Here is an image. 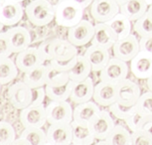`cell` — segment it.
<instances>
[{
	"label": "cell",
	"instance_id": "1",
	"mask_svg": "<svg viewBox=\"0 0 152 145\" xmlns=\"http://www.w3.org/2000/svg\"><path fill=\"white\" fill-rule=\"evenodd\" d=\"M73 84L68 73L59 72L50 67L49 79L45 86L46 95L50 101H68Z\"/></svg>",
	"mask_w": 152,
	"mask_h": 145
},
{
	"label": "cell",
	"instance_id": "2",
	"mask_svg": "<svg viewBox=\"0 0 152 145\" xmlns=\"http://www.w3.org/2000/svg\"><path fill=\"white\" fill-rule=\"evenodd\" d=\"M85 8L72 0H65L55 9V22L57 25L70 28L84 19Z\"/></svg>",
	"mask_w": 152,
	"mask_h": 145
},
{
	"label": "cell",
	"instance_id": "3",
	"mask_svg": "<svg viewBox=\"0 0 152 145\" xmlns=\"http://www.w3.org/2000/svg\"><path fill=\"white\" fill-rule=\"evenodd\" d=\"M25 14L28 21L38 27L47 26L55 20V9L44 0H32L25 7Z\"/></svg>",
	"mask_w": 152,
	"mask_h": 145
},
{
	"label": "cell",
	"instance_id": "4",
	"mask_svg": "<svg viewBox=\"0 0 152 145\" xmlns=\"http://www.w3.org/2000/svg\"><path fill=\"white\" fill-rule=\"evenodd\" d=\"M73 107L68 101H51L46 106V116L49 124L71 123L73 118Z\"/></svg>",
	"mask_w": 152,
	"mask_h": 145
},
{
	"label": "cell",
	"instance_id": "5",
	"mask_svg": "<svg viewBox=\"0 0 152 145\" xmlns=\"http://www.w3.org/2000/svg\"><path fill=\"white\" fill-rule=\"evenodd\" d=\"M7 98L10 104L16 109H23L32 103V89L23 81L12 84L8 89Z\"/></svg>",
	"mask_w": 152,
	"mask_h": 145
},
{
	"label": "cell",
	"instance_id": "6",
	"mask_svg": "<svg viewBox=\"0 0 152 145\" xmlns=\"http://www.w3.org/2000/svg\"><path fill=\"white\" fill-rule=\"evenodd\" d=\"M88 127H90L91 133H93L94 139L97 140H105L107 137L110 135L111 130L113 129L114 123L111 113L107 110L100 109L94 118L88 122Z\"/></svg>",
	"mask_w": 152,
	"mask_h": 145
},
{
	"label": "cell",
	"instance_id": "7",
	"mask_svg": "<svg viewBox=\"0 0 152 145\" xmlns=\"http://www.w3.org/2000/svg\"><path fill=\"white\" fill-rule=\"evenodd\" d=\"M128 72L129 69L126 62L113 56V58H110L108 61L107 66L99 72V78L100 81L118 84L127 78Z\"/></svg>",
	"mask_w": 152,
	"mask_h": 145
},
{
	"label": "cell",
	"instance_id": "8",
	"mask_svg": "<svg viewBox=\"0 0 152 145\" xmlns=\"http://www.w3.org/2000/svg\"><path fill=\"white\" fill-rule=\"evenodd\" d=\"M111 49L114 57L127 63L130 62L140 51L139 40L134 34L130 33L125 38L117 40Z\"/></svg>",
	"mask_w": 152,
	"mask_h": 145
},
{
	"label": "cell",
	"instance_id": "9",
	"mask_svg": "<svg viewBox=\"0 0 152 145\" xmlns=\"http://www.w3.org/2000/svg\"><path fill=\"white\" fill-rule=\"evenodd\" d=\"M90 7L94 20L102 23H107L120 12V5L115 0H94Z\"/></svg>",
	"mask_w": 152,
	"mask_h": 145
},
{
	"label": "cell",
	"instance_id": "10",
	"mask_svg": "<svg viewBox=\"0 0 152 145\" xmlns=\"http://www.w3.org/2000/svg\"><path fill=\"white\" fill-rule=\"evenodd\" d=\"M94 33V25L87 19H83L73 27L69 28L68 40L77 47L86 46L91 42Z\"/></svg>",
	"mask_w": 152,
	"mask_h": 145
},
{
	"label": "cell",
	"instance_id": "11",
	"mask_svg": "<svg viewBox=\"0 0 152 145\" xmlns=\"http://www.w3.org/2000/svg\"><path fill=\"white\" fill-rule=\"evenodd\" d=\"M23 127H44L47 122L46 106L44 104H30L21 109L19 114Z\"/></svg>",
	"mask_w": 152,
	"mask_h": 145
},
{
	"label": "cell",
	"instance_id": "12",
	"mask_svg": "<svg viewBox=\"0 0 152 145\" xmlns=\"http://www.w3.org/2000/svg\"><path fill=\"white\" fill-rule=\"evenodd\" d=\"M116 87L118 103L126 106H136L141 95V90L135 82L126 78L123 81L119 82L118 84H116Z\"/></svg>",
	"mask_w": 152,
	"mask_h": 145
},
{
	"label": "cell",
	"instance_id": "13",
	"mask_svg": "<svg viewBox=\"0 0 152 145\" xmlns=\"http://www.w3.org/2000/svg\"><path fill=\"white\" fill-rule=\"evenodd\" d=\"M6 36L13 54H18L30 47L32 36L29 29L24 26H11L6 30Z\"/></svg>",
	"mask_w": 152,
	"mask_h": 145
},
{
	"label": "cell",
	"instance_id": "14",
	"mask_svg": "<svg viewBox=\"0 0 152 145\" xmlns=\"http://www.w3.org/2000/svg\"><path fill=\"white\" fill-rule=\"evenodd\" d=\"M25 9L16 0H5L0 5V22L4 26H15L22 20Z\"/></svg>",
	"mask_w": 152,
	"mask_h": 145
},
{
	"label": "cell",
	"instance_id": "15",
	"mask_svg": "<svg viewBox=\"0 0 152 145\" xmlns=\"http://www.w3.org/2000/svg\"><path fill=\"white\" fill-rule=\"evenodd\" d=\"M15 63L18 70L24 74L34 69V68L40 66V65L46 63V61L43 58L39 48L28 47L27 49L17 54Z\"/></svg>",
	"mask_w": 152,
	"mask_h": 145
},
{
	"label": "cell",
	"instance_id": "16",
	"mask_svg": "<svg viewBox=\"0 0 152 145\" xmlns=\"http://www.w3.org/2000/svg\"><path fill=\"white\" fill-rule=\"evenodd\" d=\"M47 144L70 145L72 144V125L71 123L50 124L46 129Z\"/></svg>",
	"mask_w": 152,
	"mask_h": 145
},
{
	"label": "cell",
	"instance_id": "17",
	"mask_svg": "<svg viewBox=\"0 0 152 145\" xmlns=\"http://www.w3.org/2000/svg\"><path fill=\"white\" fill-rule=\"evenodd\" d=\"M94 101L99 106H110L117 101V87L116 84L100 81L94 86Z\"/></svg>",
	"mask_w": 152,
	"mask_h": 145
},
{
	"label": "cell",
	"instance_id": "18",
	"mask_svg": "<svg viewBox=\"0 0 152 145\" xmlns=\"http://www.w3.org/2000/svg\"><path fill=\"white\" fill-rule=\"evenodd\" d=\"M50 55L51 60L68 61L78 55V47L72 44L68 39L56 38L50 40Z\"/></svg>",
	"mask_w": 152,
	"mask_h": 145
},
{
	"label": "cell",
	"instance_id": "19",
	"mask_svg": "<svg viewBox=\"0 0 152 145\" xmlns=\"http://www.w3.org/2000/svg\"><path fill=\"white\" fill-rule=\"evenodd\" d=\"M130 71L139 79L150 78L152 76V54L140 50L130 61Z\"/></svg>",
	"mask_w": 152,
	"mask_h": 145
},
{
	"label": "cell",
	"instance_id": "20",
	"mask_svg": "<svg viewBox=\"0 0 152 145\" xmlns=\"http://www.w3.org/2000/svg\"><path fill=\"white\" fill-rule=\"evenodd\" d=\"M94 85L91 78H87L80 82H74L70 99L74 103L79 104L91 101L94 95Z\"/></svg>",
	"mask_w": 152,
	"mask_h": 145
},
{
	"label": "cell",
	"instance_id": "21",
	"mask_svg": "<svg viewBox=\"0 0 152 145\" xmlns=\"http://www.w3.org/2000/svg\"><path fill=\"white\" fill-rule=\"evenodd\" d=\"M85 57L91 65V71L94 73L100 72L107 66L111 58L110 50L102 47L94 46V45H91L86 50Z\"/></svg>",
	"mask_w": 152,
	"mask_h": 145
},
{
	"label": "cell",
	"instance_id": "22",
	"mask_svg": "<svg viewBox=\"0 0 152 145\" xmlns=\"http://www.w3.org/2000/svg\"><path fill=\"white\" fill-rule=\"evenodd\" d=\"M49 74H50V67L46 62V63L24 73L22 81L26 82L31 89L45 87L49 79Z\"/></svg>",
	"mask_w": 152,
	"mask_h": 145
},
{
	"label": "cell",
	"instance_id": "23",
	"mask_svg": "<svg viewBox=\"0 0 152 145\" xmlns=\"http://www.w3.org/2000/svg\"><path fill=\"white\" fill-rule=\"evenodd\" d=\"M117 41L114 34L107 23L97 22V24L94 25V33L91 45L105 48V49H111L114 43Z\"/></svg>",
	"mask_w": 152,
	"mask_h": 145
},
{
	"label": "cell",
	"instance_id": "24",
	"mask_svg": "<svg viewBox=\"0 0 152 145\" xmlns=\"http://www.w3.org/2000/svg\"><path fill=\"white\" fill-rule=\"evenodd\" d=\"M13 144L21 145H44L47 144L46 131L42 127H24L19 137Z\"/></svg>",
	"mask_w": 152,
	"mask_h": 145
},
{
	"label": "cell",
	"instance_id": "25",
	"mask_svg": "<svg viewBox=\"0 0 152 145\" xmlns=\"http://www.w3.org/2000/svg\"><path fill=\"white\" fill-rule=\"evenodd\" d=\"M100 110V107L96 101H87L77 104L73 110V118L75 121L83 124H88L94 116Z\"/></svg>",
	"mask_w": 152,
	"mask_h": 145
},
{
	"label": "cell",
	"instance_id": "26",
	"mask_svg": "<svg viewBox=\"0 0 152 145\" xmlns=\"http://www.w3.org/2000/svg\"><path fill=\"white\" fill-rule=\"evenodd\" d=\"M148 7L149 4L146 0H127L120 5V13L134 22L147 13Z\"/></svg>",
	"mask_w": 152,
	"mask_h": 145
},
{
	"label": "cell",
	"instance_id": "27",
	"mask_svg": "<svg viewBox=\"0 0 152 145\" xmlns=\"http://www.w3.org/2000/svg\"><path fill=\"white\" fill-rule=\"evenodd\" d=\"M107 24L110 26L111 31H113L116 40L125 38L126 36L129 35L131 33V30H132L131 21L120 12L116 14L110 21H107Z\"/></svg>",
	"mask_w": 152,
	"mask_h": 145
},
{
	"label": "cell",
	"instance_id": "28",
	"mask_svg": "<svg viewBox=\"0 0 152 145\" xmlns=\"http://www.w3.org/2000/svg\"><path fill=\"white\" fill-rule=\"evenodd\" d=\"M71 125H72V134H73L72 144L90 145L94 143V137L88 124H83L73 120L71 122Z\"/></svg>",
	"mask_w": 152,
	"mask_h": 145
},
{
	"label": "cell",
	"instance_id": "29",
	"mask_svg": "<svg viewBox=\"0 0 152 145\" xmlns=\"http://www.w3.org/2000/svg\"><path fill=\"white\" fill-rule=\"evenodd\" d=\"M91 72H93L91 67L85 55L78 54V56L76 57L74 66L72 67V69L69 71L68 74L73 82H80L88 78Z\"/></svg>",
	"mask_w": 152,
	"mask_h": 145
},
{
	"label": "cell",
	"instance_id": "30",
	"mask_svg": "<svg viewBox=\"0 0 152 145\" xmlns=\"http://www.w3.org/2000/svg\"><path fill=\"white\" fill-rule=\"evenodd\" d=\"M18 72L15 60L10 57L0 59V84L2 86L12 82L18 76Z\"/></svg>",
	"mask_w": 152,
	"mask_h": 145
},
{
	"label": "cell",
	"instance_id": "31",
	"mask_svg": "<svg viewBox=\"0 0 152 145\" xmlns=\"http://www.w3.org/2000/svg\"><path fill=\"white\" fill-rule=\"evenodd\" d=\"M100 143L110 145H131V133L124 126L115 124L107 139L100 140Z\"/></svg>",
	"mask_w": 152,
	"mask_h": 145
},
{
	"label": "cell",
	"instance_id": "32",
	"mask_svg": "<svg viewBox=\"0 0 152 145\" xmlns=\"http://www.w3.org/2000/svg\"><path fill=\"white\" fill-rule=\"evenodd\" d=\"M15 128L10 122L0 121V145H11L16 140Z\"/></svg>",
	"mask_w": 152,
	"mask_h": 145
},
{
	"label": "cell",
	"instance_id": "33",
	"mask_svg": "<svg viewBox=\"0 0 152 145\" xmlns=\"http://www.w3.org/2000/svg\"><path fill=\"white\" fill-rule=\"evenodd\" d=\"M133 30L139 37L152 36V20L147 14L140 17L133 23Z\"/></svg>",
	"mask_w": 152,
	"mask_h": 145
},
{
	"label": "cell",
	"instance_id": "34",
	"mask_svg": "<svg viewBox=\"0 0 152 145\" xmlns=\"http://www.w3.org/2000/svg\"><path fill=\"white\" fill-rule=\"evenodd\" d=\"M110 107V112L111 115H113L114 117L120 120H126L130 115L133 114V112L136 110V106H126L123 104H120L118 102H114L113 104L108 106Z\"/></svg>",
	"mask_w": 152,
	"mask_h": 145
},
{
	"label": "cell",
	"instance_id": "35",
	"mask_svg": "<svg viewBox=\"0 0 152 145\" xmlns=\"http://www.w3.org/2000/svg\"><path fill=\"white\" fill-rule=\"evenodd\" d=\"M136 110L144 115L152 116V92L141 93L136 103Z\"/></svg>",
	"mask_w": 152,
	"mask_h": 145
},
{
	"label": "cell",
	"instance_id": "36",
	"mask_svg": "<svg viewBox=\"0 0 152 145\" xmlns=\"http://www.w3.org/2000/svg\"><path fill=\"white\" fill-rule=\"evenodd\" d=\"M146 118H147V115H144L141 112H139L138 110H135L132 115H130L126 119L125 123L128 128L131 130V132H133L136 131V130L142 129Z\"/></svg>",
	"mask_w": 152,
	"mask_h": 145
},
{
	"label": "cell",
	"instance_id": "37",
	"mask_svg": "<svg viewBox=\"0 0 152 145\" xmlns=\"http://www.w3.org/2000/svg\"><path fill=\"white\" fill-rule=\"evenodd\" d=\"M131 145H152V135L144 129L131 132Z\"/></svg>",
	"mask_w": 152,
	"mask_h": 145
},
{
	"label": "cell",
	"instance_id": "38",
	"mask_svg": "<svg viewBox=\"0 0 152 145\" xmlns=\"http://www.w3.org/2000/svg\"><path fill=\"white\" fill-rule=\"evenodd\" d=\"M77 56H78V55H77ZM76 57L73 58V59H71V60H68V61H58V60H51V61L48 62V64H49V66H50L54 70L59 71V72L68 73L69 71L72 69V67L74 66L75 61H76Z\"/></svg>",
	"mask_w": 152,
	"mask_h": 145
},
{
	"label": "cell",
	"instance_id": "39",
	"mask_svg": "<svg viewBox=\"0 0 152 145\" xmlns=\"http://www.w3.org/2000/svg\"><path fill=\"white\" fill-rule=\"evenodd\" d=\"M12 54L6 33L0 32V59L10 57Z\"/></svg>",
	"mask_w": 152,
	"mask_h": 145
},
{
	"label": "cell",
	"instance_id": "40",
	"mask_svg": "<svg viewBox=\"0 0 152 145\" xmlns=\"http://www.w3.org/2000/svg\"><path fill=\"white\" fill-rule=\"evenodd\" d=\"M32 92H33V99L31 104H42L45 101V98L47 96L46 95L45 87L32 89Z\"/></svg>",
	"mask_w": 152,
	"mask_h": 145
},
{
	"label": "cell",
	"instance_id": "41",
	"mask_svg": "<svg viewBox=\"0 0 152 145\" xmlns=\"http://www.w3.org/2000/svg\"><path fill=\"white\" fill-rule=\"evenodd\" d=\"M140 50L152 54V36L150 37H140L139 40Z\"/></svg>",
	"mask_w": 152,
	"mask_h": 145
},
{
	"label": "cell",
	"instance_id": "42",
	"mask_svg": "<svg viewBox=\"0 0 152 145\" xmlns=\"http://www.w3.org/2000/svg\"><path fill=\"white\" fill-rule=\"evenodd\" d=\"M39 50L41 52L43 58L46 62H49L51 60V55H50V41L43 42L39 45Z\"/></svg>",
	"mask_w": 152,
	"mask_h": 145
},
{
	"label": "cell",
	"instance_id": "43",
	"mask_svg": "<svg viewBox=\"0 0 152 145\" xmlns=\"http://www.w3.org/2000/svg\"><path fill=\"white\" fill-rule=\"evenodd\" d=\"M142 129L148 131L152 135V116H147V118H146L144 124H143Z\"/></svg>",
	"mask_w": 152,
	"mask_h": 145
},
{
	"label": "cell",
	"instance_id": "44",
	"mask_svg": "<svg viewBox=\"0 0 152 145\" xmlns=\"http://www.w3.org/2000/svg\"><path fill=\"white\" fill-rule=\"evenodd\" d=\"M72 1L76 2L77 4L81 5L83 8H88V6H91V4L93 3L94 0H72Z\"/></svg>",
	"mask_w": 152,
	"mask_h": 145
},
{
	"label": "cell",
	"instance_id": "45",
	"mask_svg": "<svg viewBox=\"0 0 152 145\" xmlns=\"http://www.w3.org/2000/svg\"><path fill=\"white\" fill-rule=\"evenodd\" d=\"M44 1L47 2V3L50 5V6L52 7V8L56 9V8L58 7L59 5L62 3V2H64L65 0H44Z\"/></svg>",
	"mask_w": 152,
	"mask_h": 145
},
{
	"label": "cell",
	"instance_id": "46",
	"mask_svg": "<svg viewBox=\"0 0 152 145\" xmlns=\"http://www.w3.org/2000/svg\"><path fill=\"white\" fill-rule=\"evenodd\" d=\"M147 87L150 92H152V76L147 79Z\"/></svg>",
	"mask_w": 152,
	"mask_h": 145
},
{
	"label": "cell",
	"instance_id": "47",
	"mask_svg": "<svg viewBox=\"0 0 152 145\" xmlns=\"http://www.w3.org/2000/svg\"><path fill=\"white\" fill-rule=\"evenodd\" d=\"M148 15V17L152 20V4L151 5H149V7H148V10H147V13H146Z\"/></svg>",
	"mask_w": 152,
	"mask_h": 145
},
{
	"label": "cell",
	"instance_id": "48",
	"mask_svg": "<svg viewBox=\"0 0 152 145\" xmlns=\"http://www.w3.org/2000/svg\"><path fill=\"white\" fill-rule=\"evenodd\" d=\"M115 1H116L117 3H118L119 5H121V4H123V3H124V2H126V1H127V0H115Z\"/></svg>",
	"mask_w": 152,
	"mask_h": 145
},
{
	"label": "cell",
	"instance_id": "49",
	"mask_svg": "<svg viewBox=\"0 0 152 145\" xmlns=\"http://www.w3.org/2000/svg\"><path fill=\"white\" fill-rule=\"evenodd\" d=\"M3 27H4V25L1 23V22H0V32H1L2 31V29H3Z\"/></svg>",
	"mask_w": 152,
	"mask_h": 145
},
{
	"label": "cell",
	"instance_id": "50",
	"mask_svg": "<svg viewBox=\"0 0 152 145\" xmlns=\"http://www.w3.org/2000/svg\"><path fill=\"white\" fill-rule=\"evenodd\" d=\"M148 4H149V5H151V4H152V0H148Z\"/></svg>",
	"mask_w": 152,
	"mask_h": 145
},
{
	"label": "cell",
	"instance_id": "51",
	"mask_svg": "<svg viewBox=\"0 0 152 145\" xmlns=\"http://www.w3.org/2000/svg\"><path fill=\"white\" fill-rule=\"evenodd\" d=\"M4 1H5V0H0V5H1L2 3H3Z\"/></svg>",
	"mask_w": 152,
	"mask_h": 145
},
{
	"label": "cell",
	"instance_id": "52",
	"mask_svg": "<svg viewBox=\"0 0 152 145\" xmlns=\"http://www.w3.org/2000/svg\"><path fill=\"white\" fill-rule=\"evenodd\" d=\"M16 1H19V2H23V1H25V0H16Z\"/></svg>",
	"mask_w": 152,
	"mask_h": 145
},
{
	"label": "cell",
	"instance_id": "53",
	"mask_svg": "<svg viewBox=\"0 0 152 145\" xmlns=\"http://www.w3.org/2000/svg\"><path fill=\"white\" fill-rule=\"evenodd\" d=\"M1 86H2V85L0 84V93H1Z\"/></svg>",
	"mask_w": 152,
	"mask_h": 145
},
{
	"label": "cell",
	"instance_id": "54",
	"mask_svg": "<svg viewBox=\"0 0 152 145\" xmlns=\"http://www.w3.org/2000/svg\"><path fill=\"white\" fill-rule=\"evenodd\" d=\"M146 1H147V3H148V0H146Z\"/></svg>",
	"mask_w": 152,
	"mask_h": 145
}]
</instances>
